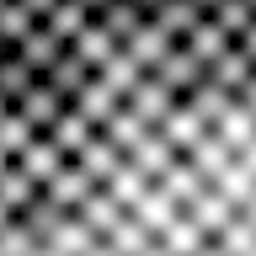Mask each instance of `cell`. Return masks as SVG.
<instances>
[{
	"label": "cell",
	"mask_w": 256,
	"mask_h": 256,
	"mask_svg": "<svg viewBox=\"0 0 256 256\" xmlns=\"http://www.w3.org/2000/svg\"><path fill=\"white\" fill-rule=\"evenodd\" d=\"M0 256H256V6L6 80Z\"/></svg>",
	"instance_id": "cell-1"
},
{
	"label": "cell",
	"mask_w": 256,
	"mask_h": 256,
	"mask_svg": "<svg viewBox=\"0 0 256 256\" xmlns=\"http://www.w3.org/2000/svg\"><path fill=\"white\" fill-rule=\"evenodd\" d=\"M182 6H256V0H182Z\"/></svg>",
	"instance_id": "cell-2"
}]
</instances>
